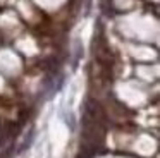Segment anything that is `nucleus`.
Instances as JSON below:
<instances>
[]
</instances>
